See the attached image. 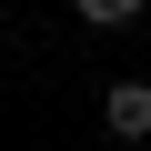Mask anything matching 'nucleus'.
I'll use <instances>...</instances> for the list:
<instances>
[{"mask_svg":"<svg viewBox=\"0 0 151 151\" xmlns=\"http://www.w3.org/2000/svg\"><path fill=\"white\" fill-rule=\"evenodd\" d=\"M101 121H111V141H151V81H111Z\"/></svg>","mask_w":151,"mask_h":151,"instance_id":"1","label":"nucleus"}]
</instances>
